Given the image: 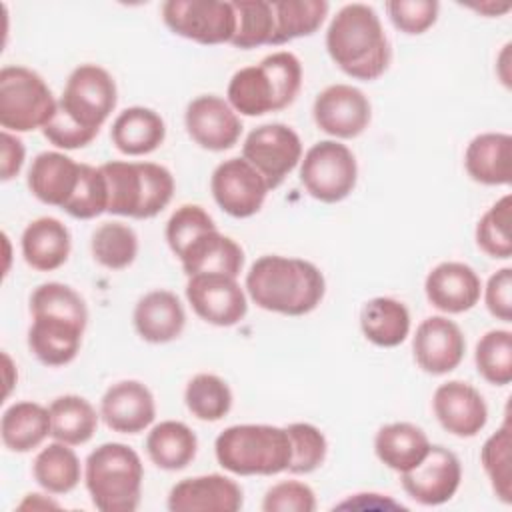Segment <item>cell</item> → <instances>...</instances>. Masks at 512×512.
I'll return each mask as SVG.
<instances>
[{
    "label": "cell",
    "mask_w": 512,
    "mask_h": 512,
    "mask_svg": "<svg viewBox=\"0 0 512 512\" xmlns=\"http://www.w3.org/2000/svg\"><path fill=\"white\" fill-rule=\"evenodd\" d=\"M144 466L134 448L106 442L84 464V482L92 504L102 512H134L140 504Z\"/></svg>",
    "instance_id": "8992f818"
},
{
    "label": "cell",
    "mask_w": 512,
    "mask_h": 512,
    "mask_svg": "<svg viewBox=\"0 0 512 512\" xmlns=\"http://www.w3.org/2000/svg\"><path fill=\"white\" fill-rule=\"evenodd\" d=\"M242 158L252 164L266 180L268 188L274 190L302 160V142L300 136L282 122L262 124L246 136Z\"/></svg>",
    "instance_id": "8fae6325"
},
{
    "label": "cell",
    "mask_w": 512,
    "mask_h": 512,
    "mask_svg": "<svg viewBox=\"0 0 512 512\" xmlns=\"http://www.w3.org/2000/svg\"><path fill=\"white\" fill-rule=\"evenodd\" d=\"M484 300L494 318L502 322L512 320V268H500L488 278Z\"/></svg>",
    "instance_id": "c3c4849f"
},
{
    "label": "cell",
    "mask_w": 512,
    "mask_h": 512,
    "mask_svg": "<svg viewBox=\"0 0 512 512\" xmlns=\"http://www.w3.org/2000/svg\"><path fill=\"white\" fill-rule=\"evenodd\" d=\"M302 86V64L292 52H272L240 68L228 82V104L242 116H262L290 106Z\"/></svg>",
    "instance_id": "3957f363"
},
{
    "label": "cell",
    "mask_w": 512,
    "mask_h": 512,
    "mask_svg": "<svg viewBox=\"0 0 512 512\" xmlns=\"http://www.w3.org/2000/svg\"><path fill=\"white\" fill-rule=\"evenodd\" d=\"M58 100L44 78L26 66L0 70V126L8 132L44 128L54 116Z\"/></svg>",
    "instance_id": "52a82bcc"
},
{
    "label": "cell",
    "mask_w": 512,
    "mask_h": 512,
    "mask_svg": "<svg viewBox=\"0 0 512 512\" xmlns=\"http://www.w3.org/2000/svg\"><path fill=\"white\" fill-rule=\"evenodd\" d=\"M246 292L262 310L304 316L322 302L326 280L320 268L308 260L266 254L250 266Z\"/></svg>",
    "instance_id": "6da1fadb"
},
{
    "label": "cell",
    "mask_w": 512,
    "mask_h": 512,
    "mask_svg": "<svg viewBox=\"0 0 512 512\" xmlns=\"http://www.w3.org/2000/svg\"><path fill=\"white\" fill-rule=\"evenodd\" d=\"M210 190L216 204L232 218H250L260 212L270 192L260 172L244 158L220 162L210 178Z\"/></svg>",
    "instance_id": "7c38bea8"
},
{
    "label": "cell",
    "mask_w": 512,
    "mask_h": 512,
    "mask_svg": "<svg viewBox=\"0 0 512 512\" xmlns=\"http://www.w3.org/2000/svg\"><path fill=\"white\" fill-rule=\"evenodd\" d=\"M312 114L322 132L334 138H356L368 128L372 106L360 88L332 84L316 96Z\"/></svg>",
    "instance_id": "9a60e30c"
},
{
    "label": "cell",
    "mask_w": 512,
    "mask_h": 512,
    "mask_svg": "<svg viewBox=\"0 0 512 512\" xmlns=\"http://www.w3.org/2000/svg\"><path fill=\"white\" fill-rule=\"evenodd\" d=\"M242 504V488L222 474L184 478L168 494L172 512H238Z\"/></svg>",
    "instance_id": "ffe728a7"
},
{
    "label": "cell",
    "mask_w": 512,
    "mask_h": 512,
    "mask_svg": "<svg viewBox=\"0 0 512 512\" xmlns=\"http://www.w3.org/2000/svg\"><path fill=\"white\" fill-rule=\"evenodd\" d=\"M328 2L324 0H276L274 10V36L270 46H280L290 40L314 34L326 14Z\"/></svg>",
    "instance_id": "e575fe53"
},
{
    "label": "cell",
    "mask_w": 512,
    "mask_h": 512,
    "mask_svg": "<svg viewBox=\"0 0 512 512\" xmlns=\"http://www.w3.org/2000/svg\"><path fill=\"white\" fill-rule=\"evenodd\" d=\"M412 352L416 364L424 372L442 376L460 366L466 352V340L460 326L450 318L428 316L416 328Z\"/></svg>",
    "instance_id": "e0dca14e"
},
{
    "label": "cell",
    "mask_w": 512,
    "mask_h": 512,
    "mask_svg": "<svg viewBox=\"0 0 512 512\" xmlns=\"http://www.w3.org/2000/svg\"><path fill=\"white\" fill-rule=\"evenodd\" d=\"M360 330L372 344L394 348L402 344L410 332V312L396 298H370L360 310Z\"/></svg>",
    "instance_id": "4dcf8cb0"
},
{
    "label": "cell",
    "mask_w": 512,
    "mask_h": 512,
    "mask_svg": "<svg viewBox=\"0 0 512 512\" xmlns=\"http://www.w3.org/2000/svg\"><path fill=\"white\" fill-rule=\"evenodd\" d=\"M440 4L434 0H390L386 2V12L392 24L410 36L424 34L434 26L438 18Z\"/></svg>",
    "instance_id": "f6af8a7d"
},
{
    "label": "cell",
    "mask_w": 512,
    "mask_h": 512,
    "mask_svg": "<svg viewBox=\"0 0 512 512\" xmlns=\"http://www.w3.org/2000/svg\"><path fill=\"white\" fill-rule=\"evenodd\" d=\"M512 198L510 194L496 200L476 224L478 248L496 260H508L512 256Z\"/></svg>",
    "instance_id": "ab89813d"
},
{
    "label": "cell",
    "mask_w": 512,
    "mask_h": 512,
    "mask_svg": "<svg viewBox=\"0 0 512 512\" xmlns=\"http://www.w3.org/2000/svg\"><path fill=\"white\" fill-rule=\"evenodd\" d=\"M464 168L474 182L508 186L512 182V138L504 132H484L470 140Z\"/></svg>",
    "instance_id": "d4e9b609"
},
{
    "label": "cell",
    "mask_w": 512,
    "mask_h": 512,
    "mask_svg": "<svg viewBox=\"0 0 512 512\" xmlns=\"http://www.w3.org/2000/svg\"><path fill=\"white\" fill-rule=\"evenodd\" d=\"M178 260L188 278L204 272H216L236 278L244 266V250L238 242H234L230 236L220 234L216 228L196 238Z\"/></svg>",
    "instance_id": "4316f807"
},
{
    "label": "cell",
    "mask_w": 512,
    "mask_h": 512,
    "mask_svg": "<svg viewBox=\"0 0 512 512\" xmlns=\"http://www.w3.org/2000/svg\"><path fill=\"white\" fill-rule=\"evenodd\" d=\"M24 144L18 136H14L8 130H2V166H0V176L4 182L12 180L14 176L20 174L22 164H24Z\"/></svg>",
    "instance_id": "681fc988"
},
{
    "label": "cell",
    "mask_w": 512,
    "mask_h": 512,
    "mask_svg": "<svg viewBox=\"0 0 512 512\" xmlns=\"http://www.w3.org/2000/svg\"><path fill=\"white\" fill-rule=\"evenodd\" d=\"M264 512H314V490L298 480H282L270 486L262 500Z\"/></svg>",
    "instance_id": "bcb514c9"
},
{
    "label": "cell",
    "mask_w": 512,
    "mask_h": 512,
    "mask_svg": "<svg viewBox=\"0 0 512 512\" xmlns=\"http://www.w3.org/2000/svg\"><path fill=\"white\" fill-rule=\"evenodd\" d=\"M424 292L440 312L462 314L478 304L482 282L474 268L464 262H440L428 272Z\"/></svg>",
    "instance_id": "7402d4cb"
},
{
    "label": "cell",
    "mask_w": 512,
    "mask_h": 512,
    "mask_svg": "<svg viewBox=\"0 0 512 512\" xmlns=\"http://www.w3.org/2000/svg\"><path fill=\"white\" fill-rule=\"evenodd\" d=\"M512 428L506 414L502 426L482 444L480 462L490 480L494 494L504 502H512Z\"/></svg>",
    "instance_id": "8d00e7d4"
},
{
    "label": "cell",
    "mask_w": 512,
    "mask_h": 512,
    "mask_svg": "<svg viewBox=\"0 0 512 512\" xmlns=\"http://www.w3.org/2000/svg\"><path fill=\"white\" fill-rule=\"evenodd\" d=\"M434 416L440 426L458 438L476 436L488 422V406L482 394L464 380H448L434 390Z\"/></svg>",
    "instance_id": "d6986e66"
},
{
    "label": "cell",
    "mask_w": 512,
    "mask_h": 512,
    "mask_svg": "<svg viewBox=\"0 0 512 512\" xmlns=\"http://www.w3.org/2000/svg\"><path fill=\"white\" fill-rule=\"evenodd\" d=\"M198 450V438L190 426L178 420L156 424L146 436V454L162 470L186 468Z\"/></svg>",
    "instance_id": "1f68e13d"
},
{
    "label": "cell",
    "mask_w": 512,
    "mask_h": 512,
    "mask_svg": "<svg viewBox=\"0 0 512 512\" xmlns=\"http://www.w3.org/2000/svg\"><path fill=\"white\" fill-rule=\"evenodd\" d=\"M42 134L50 144H54L56 148H64V150L84 148L98 136L96 132L84 128L72 116H68L60 104L56 106L54 116L42 128Z\"/></svg>",
    "instance_id": "7dc6e473"
},
{
    "label": "cell",
    "mask_w": 512,
    "mask_h": 512,
    "mask_svg": "<svg viewBox=\"0 0 512 512\" xmlns=\"http://www.w3.org/2000/svg\"><path fill=\"white\" fill-rule=\"evenodd\" d=\"M62 210L80 220L96 218L108 210V188L100 166L82 164L76 190Z\"/></svg>",
    "instance_id": "b9f144b4"
},
{
    "label": "cell",
    "mask_w": 512,
    "mask_h": 512,
    "mask_svg": "<svg viewBox=\"0 0 512 512\" xmlns=\"http://www.w3.org/2000/svg\"><path fill=\"white\" fill-rule=\"evenodd\" d=\"M110 138L122 154L144 156L162 146L166 138V124L156 110L130 106L112 122Z\"/></svg>",
    "instance_id": "83f0119b"
},
{
    "label": "cell",
    "mask_w": 512,
    "mask_h": 512,
    "mask_svg": "<svg viewBox=\"0 0 512 512\" xmlns=\"http://www.w3.org/2000/svg\"><path fill=\"white\" fill-rule=\"evenodd\" d=\"M86 320L54 312H34L28 328V348L44 366L70 364L82 344Z\"/></svg>",
    "instance_id": "ac0fdd59"
},
{
    "label": "cell",
    "mask_w": 512,
    "mask_h": 512,
    "mask_svg": "<svg viewBox=\"0 0 512 512\" xmlns=\"http://www.w3.org/2000/svg\"><path fill=\"white\" fill-rule=\"evenodd\" d=\"M50 436L58 442L68 446L86 444L96 428H98V414L94 406L76 394H64L50 402Z\"/></svg>",
    "instance_id": "d6a6232c"
},
{
    "label": "cell",
    "mask_w": 512,
    "mask_h": 512,
    "mask_svg": "<svg viewBox=\"0 0 512 512\" xmlns=\"http://www.w3.org/2000/svg\"><path fill=\"white\" fill-rule=\"evenodd\" d=\"M132 320L142 340L150 344H166L182 334L186 312L174 292L152 290L138 300Z\"/></svg>",
    "instance_id": "cb8c5ba5"
},
{
    "label": "cell",
    "mask_w": 512,
    "mask_h": 512,
    "mask_svg": "<svg viewBox=\"0 0 512 512\" xmlns=\"http://www.w3.org/2000/svg\"><path fill=\"white\" fill-rule=\"evenodd\" d=\"M286 432L292 444V458H290L288 472L310 474L324 464L328 442L320 428L308 422H294L286 426Z\"/></svg>",
    "instance_id": "7bdbcfd3"
},
{
    "label": "cell",
    "mask_w": 512,
    "mask_h": 512,
    "mask_svg": "<svg viewBox=\"0 0 512 512\" xmlns=\"http://www.w3.org/2000/svg\"><path fill=\"white\" fill-rule=\"evenodd\" d=\"M462 480V466L458 456L440 446H430L424 460L400 474V482L404 492L424 506H438L448 502L460 488Z\"/></svg>",
    "instance_id": "5bb4252c"
},
{
    "label": "cell",
    "mask_w": 512,
    "mask_h": 512,
    "mask_svg": "<svg viewBox=\"0 0 512 512\" xmlns=\"http://www.w3.org/2000/svg\"><path fill=\"white\" fill-rule=\"evenodd\" d=\"M108 188V210L136 220L154 218L174 196L172 172L154 162L112 160L100 166Z\"/></svg>",
    "instance_id": "5b68a950"
},
{
    "label": "cell",
    "mask_w": 512,
    "mask_h": 512,
    "mask_svg": "<svg viewBox=\"0 0 512 512\" xmlns=\"http://www.w3.org/2000/svg\"><path fill=\"white\" fill-rule=\"evenodd\" d=\"M184 126L200 148L212 152L232 148L242 134L240 116L224 98L214 94L198 96L186 106Z\"/></svg>",
    "instance_id": "2e32d148"
},
{
    "label": "cell",
    "mask_w": 512,
    "mask_h": 512,
    "mask_svg": "<svg viewBox=\"0 0 512 512\" xmlns=\"http://www.w3.org/2000/svg\"><path fill=\"white\" fill-rule=\"evenodd\" d=\"M236 32L232 46L250 50L264 44H272L274 36V10L266 0H234Z\"/></svg>",
    "instance_id": "f35d334b"
},
{
    "label": "cell",
    "mask_w": 512,
    "mask_h": 512,
    "mask_svg": "<svg viewBox=\"0 0 512 512\" xmlns=\"http://www.w3.org/2000/svg\"><path fill=\"white\" fill-rule=\"evenodd\" d=\"M474 362L478 374L494 384L506 386L512 382V332L488 330L476 344Z\"/></svg>",
    "instance_id": "60d3db41"
},
{
    "label": "cell",
    "mask_w": 512,
    "mask_h": 512,
    "mask_svg": "<svg viewBox=\"0 0 512 512\" xmlns=\"http://www.w3.org/2000/svg\"><path fill=\"white\" fill-rule=\"evenodd\" d=\"M18 508H58V504L52 500H46L42 494H28Z\"/></svg>",
    "instance_id": "f907efd6"
},
{
    "label": "cell",
    "mask_w": 512,
    "mask_h": 512,
    "mask_svg": "<svg viewBox=\"0 0 512 512\" xmlns=\"http://www.w3.org/2000/svg\"><path fill=\"white\" fill-rule=\"evenodd\" d=\"M218 464L238 476H272L288 470L292 444L286 428L272 424H234L214 442Z\"/></svg>",
    "instance_id": "277c9868"
},
{
    "label": "cell",
    "mask_w": 512,
    "mask_h": 512,
    "mask_svg": "<svg viewBox=\"0 0 512 512\" xmlns=\"http://www.w3.org/2000/svg\"><path fill=\"white\" fill-rule=\"evenodd\" d=\"M216 230L212 216L198 204H182L166 222V242L176 258L202 234Z\"/></svg>",
    "instance_id": "ee69618b"
},
{
    "label": "cell",
    "mask_w": 512,
    "mask_h": 512,
    "mask_svg": "<svg viewBox=\"0 0 512 512\" xmlns=\"http://www.w3.org/2000/svg\"><path fill=\"white\" fill-rule=\"evenodd\" d=\"M118 102L112 74L98 64H80L66 80L58 104L68 116L92 132H100Z\"/></svg>",
    "instance_id": "9c48e42d"
},
{
    "label": "cell",
    "mask_w": 512,
    "mask_h": 512,
    "mask_svg": "<svg viewBox=\"0 0 512 512\" xmlns=\"http://www.w3.org/2000/svg\"><path fill=\"white\" fill-rule=\"evenodd\" d=\"M162 20L176 36L204 46L232 42L236 32L234 6L222 0H168Z\"/></svg>",
    "instance_id": "30bf717a"
},
{
    "label": "cell",
    "mask_w": 512,
    "mask_h": 512,
    "mask_svg": "<svg viewBox=\"0 0 512 512\" xmlns=\"http://www.w3.org/2000/svg\"><path fill=\"white\" fill-rule=\"evenodd\" d=\"M186 408L202 422H218L232 408V390L216 374H196L184 390Z\"/></svg>",
    "instance_id": "74e56055"
},
{
    "label": "cell",
    "mask_w": 512,
    "mask_h": 512,
    "mask_svg": "<svg viewBox=\"0 0 512 512\" xmlns=\"http://www.w3.org/2000/svg\"><path fill=\"white\" fill-rule=\"evenodd\" d=\"M50 412L38 402H14L0 420L2 444L12 452H30L50 434Z\"/></svg>",
    "instance_id": "f546056e"
},
{
    "label": "cell",
    "mask_w": 512,
    "mask_h": 512,
    "mask_svg": "<svg viewBox=\"0 0 512 512\" xmlns=\"http://www.w3.org/2000/svg\"><path fill=\"white\" fill-rule=\"evenodd\" d=\"M356 180V158L342 142L320 140L300 160V182L320 202L334 204L344 200L356 188Z\"/></svg>",
    "instance_id": "ba28073f"
},
{
    "label": "cell",
    "mask_w": 512,
    "mask_h": 512,
    "mask_svg": "<svg viewBox=\"0 0 512 512\" xmlns=\"http://www.w3.org/2000/svg\"><path fill=\"white\" fill-rule=\"evenodd\" d=\"M186 298L196 316L214 326H234L248 312L246 294L236 278L216 272L194 274L186 284Z\"/></svg>",
    "instance_id": "4fadbf2b"
},
{
    "label": "cell",
    "mask_w": 512,
    "mask_h": 512,
    "mask_svg": "<svg viewBox=\"0 0 512 512\" xmlns=\"http://www.w3.org/2000/svg\"><path fill=\"white\" fill-rule=\"evenodd\" d=\"M80 168L82 164L62 152H40L28 168L26 182L32 196H36L40 202L64 208L76 190Z\"/></svg>",
    "instance_id": "603a6c76"
},
{
    "label": "cell",
    "mask_w": 512,
    "mask_h": 512,
    "mask_svg": "<svg viewBox=\"0 0 512 512\" xmlns=\"http://www.w3.org/2000/svg\"><path fill=\"white\" fill-rule=\"evenodd\" d=\"M326 50L332 62L350 78L376 80L392 58L380 16L368 4H346L326 30Z\"/></svg>",
    "instance_id": "7a4b0ae2"
},
{
    "label": "cell",
    "mask_w": 512,
    "mask_h": 512,
    "mask_svg": "<svg viewBox=\"0 0 512 512\" xmlns=\"http://www.w3.org/2000/svg\"><path fill=\"white\" fill-rule=\"evenodd\" d=\"M20 246L28 266L38 272H52L68 260L70 230L58 218L42 216L24 228Z\"/></svg>",
    "instance_id": "484cf974"
},
{
    "label": "cell",
    "mask_w": 512,
    "mask_h": 512,
    "mask_svg": "<svg viewBox=\"0 0 512 512\" xmlns=\"http://www.w3.org/2000/svg\"><path fill=\"white\" fill-rule=\"evenodd\" d=\"M430 446L426 432L412 422L384 424L374 436V452L378 460L398 474L416 468Z\"/></svg>",
    "instance_id": "f1b7e54d"
},
{
    "label": "cell",
    "mask_w": 512,
    "mask_h": 512,
    "mask_svg": "<svg viewBox=\"0 0 512 512\" xmlns=\"http://www.w3.org/2000/svg\"><path fill=\"white\" fill-rule=\"evenodd\" d=\"M104 424L120 434H138L156 418V404L150 388L138 380L112 384L100 400Z\"/></svg>",
    "instance_id": "44dd1931"
},
{
    "label": "cell",
    "mask_w": 512,
    "mask_h": 512,
    "mask_svg": "<svg viewBox=\"0 0 512 512\" xmlns=\"http://www.w3.org/2000/svg\"><path fill=\"white\" fill-rule=\"evenodd\" d=\"M34 480L50 494L72 492L82 476L80 460L76 452L64 442H52L44 446L32 464Z\"/></svg>",
    "instance_id": "836d02e7"
},
{
    "label": "cell",
    "mask_w": 512,
    "mask_h": 512,
    "mask_svg": "<svg viewBox=\"0 0 512 512\" xmlns=\"http://www.w3.org/2000/svg\"><path fill=\"white\" fill-rule=\"evenodd\" d=\"M94 260L108 270L128 268L138 254V236L124 222H102L90 240Z\"/></svg>",
    "instance_id": "d590c367"
}]
</instances>
